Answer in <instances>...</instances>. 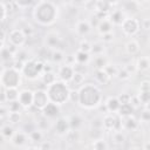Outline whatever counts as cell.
Returning <instances> with one entry per match:
<instances>
[{
	"instance_id": "d4e9b609",
	"label": "cell",
	"mask_w": 150,
	"mask_h": 150,
	"mask_svg": "<svg viewBox=\"0 0 150 150\" xmlns=\"http://www.w3.org/2000/svg\"><path fill=\"white\" fill-rule=\"evenodd\" d=\"M111 5L107 1V0H96L95 1V8L98 13H104V14H108L110 13L111 11Z\"/></svg>"
},
{
	"instance_id": "2e32d148",
	"label": "cell",
	"mask_w": 150,
	"mask_h": 150,
	"mask_svg": "<svg viewBox=\"0 0 150 150\" xmlns=\"http://www.w3.org/2000/svg\"><path fill=\"white\" fill-rule=\"evenodd\" d=\"M108 19L110 20V22H111L114 26H121V23H122L123 20L125 19L124 11H122V9H114V11H110Z\"/></svg>"
},
{
	"instance_id": "6125c7cd",
	"label": "cell",
	"mask_w": 150,
	"mask_h": 150,
	"mask_svg": "<svg viewBox=\"0 0 150 150\" xmlns=\"http://www.w3.org/2000/svg\"><path fill=\"white\" fill-rule=\"evenodd\" d=\"M132 1H135L137 5H142V4H144V2H146L148 0H132Z\"/></svg>"
},
{
	"instance_id": "4dcf8cb0",
	"label": "cell",
	"mask_w": 150,
	"mask_h": 150,
	"mask_svg": "<svg viewBox=\"0 0 150 150\" xmlns=\"http://www.w3.org/2000/svg\"><path fill=\"white\" fill-rule=\"evenodd\" d=\"M75 57V62L76 63H83V64H87L90 60V54L89 53H86V52H81L77 49V52L75 53L74 55Z\"/></svg>"
},
{
	"instance_id": "d6986e66",
	"label": "cell",
	"mask_w": 150,
	"mask_h": 150,
	"mask_svg": "<svg viewBox=\"0 0 150 150\" xmlns=\"http://www.w3.org/2000/svg\"><path fill=\"white\" fill-rule=\"evenodd\" d=\"M104 105H105V108H107L108 112L117 114V111H118V108H120L121 103H120V101H118L117 96H110V97H108V100L105 101Z\"/></svg>"
},
{
	"instance_id": "bcb514c9",
	"label": "cell",
	"mask_w": 150,
	"mask_h": 150,
	"mask_svg": "<svg viewBox=\"0 0 150 150\" xmlns=\"http://www.w3.org/2000/svg\"><path fill=\"white\" fill-rule=\"evenodd\" d=\"M21 104L19 103V101H12V102H8V107H7V110L8 111H20L21 110Z\"/></svg>"
},
{
	"instance_id": "f907efd6",
	"label": "cell",
	"mask_w": 150,
	"mask_h": 150,
	"mask_svg": "<svg viewBox=\"0 0 150 150\" xmlns=\"http://www.w3.org/2000/svg\"><path fill=\"white\" fill-rule=\"evenodd\" d=\"M101 36H102V41H103V42H111V41L114 40V38H115V35H114V33H112V32H109V33L102 34Z\"/></svg>"
},
{
	"instance_id": "cb8c5ba5",
	"label": "cell",
	"mask_w": 150,
	"mask_h": 150,
	"mask_svg": "<svg viewBox=\"0 0 150 150\" xmlns=\"http://www.w3.org/2000/svg\"><path fill=\"white\" fill-rule=\"evenodd\" d=\"M125 141H127V137H125V134L122 131V129L112 130V134H111V142H112L115 145H122Z\"/></svg>"
},
{
	"instance_id": "ee69618b",
	"label": "cell",
	"mask_w": 150,
	"mask_h": 150,
	"mask_svg": "<svg viewBox=\"0 0 150 150\" xmlns=\"http://www.w3.org/2000/svg\"><path fill=\"white\" fill-rule=\"evenodd\" d=\"M138 6H139V5H137L135 1L128 0V1H125V4H124V9H125L127 12H137Z\"/></svg>"
},
{
	"instance_id": "1f68e13d",
	"label": "cell",
	"mask_w": 150,
	"mask_h": 150,
	"mask_svg": "<svg viewBox=\"0 0 150 150\" xmlns=\"http://www.w3.org/2000/svg\"><path fill=\"white\" fill-rule=\"evenodd\" d=\"M104 50H105V47H104L103 42H101V41H97V42H94V43H91L90 54H93L94 56H96V55H103Z\"/></svg>"
},
{
	"instance_id": "9a60e30c",
	"label": "cell",
	"mask_w": 150,
	"mask_h": 150,
	"mask_svg": "<svg viewBox=\"0 0 150 150\" xmlns=\"http://www.w3.org/2000/svg\"><path fill=\"white\" fill-rule=\"evenodd\" d=\"M46 46L47 48L49 49H59L60 47V43H61V39H60V35L55 32H49L47 35H46Z\"/></svg>"
},
{
	"instance_id": "5bb4252c",
	"label": "cell",
	"mask_w": 150,
	"mask_h": 150,
	"mask_svg": "<svg viewBox=\"0 0 150 150\" xmlns=\"http://www.w3.org/2000/svg\"><path fill=\"white\" fill-rule=\"evenodd\" d=\"M139 127V122L135 118L134 115L127 116V117H121V128H123L127 131H135Z\"/></svg>"
},
{
	"instance_id": "be15d7a7",
	"label": "cell",
	"mask_w": 150,
	"mask_h": 150,
	"mask_svg": "<svg viewBox=\"0 0 150 150\" xmlns=\"http://www.w3.org/2000/svg\"><path fill=\"white\" fill-rule=\"evenodd\" d=\"M107 1H108V2H109L111 6H112V5H116V4L118 2V0H107Z\"/></svg>"
},
{
	"instance_id": "c3c4849f",
	"label": "cell",
	"mask_w": 150,
	"mask_h": 150,
	"mask_svg": "<svg viewBox=\"0 0 150 150\" xmlns=\"http://www.w3.org/2000/svg\"><path fill=\"white\" fill-rule=\"evenodd\" d=\"M117 98H118V101H120L121 104H123V103H129V102H130V98H131V95H130V94H127V93H123V94H120V95L117 96Z\"/></svg>"
},
{
	"instance_id": "f1b7e54d",
	"label": "cell",
	"mask_w": 150,
	"mask_h": 150,
	"mask_svg": "<svg viewBox=\"0 0 150 150\" xmlns=\"http://www.w3.org/2000/svg\"><path fill=\"white\" fill-rule=\"evenodd\" d=\"M69 83L73 86V88H79L81 87L83 83H84V74H81V73H77L75 71L71 80L69 81Z\"/></svg>"
},
{
	"instance_id": "6f0895ef",
	"label": "cell",
	"mask_w": 150,
	"mask_h": 150,
	"mask_svg": "<svg viewBox=\"0 0 150 150\" xmlns=\"http://www.w3.org/2000/svg\"><path fill=\"white\" fill-rule=\"evenodd\" d=\"M40 143H41V144H40V145H38V148H39V149H50V148H52V144H50L49 142L41 141Z\"/></svg>"
},
{
	"instance_id": "484cf974",
	"label": "cell",
	"mask_w": 150,
	"mask_h": 150,
	"mask_svg": "<svg viewBox=\"0 0 150 150\" xmlns=\"http://www.w3.org/2000/svg\"><path fill=\"white\" fill-rule=\"evenodd\" d=\"M141 105L149 108V103H150V90H138V94L136 95Z\"/></svg>"
},
{
	"instance_id": "f35d334b",
	"label": "cell",
	"mask_w": 150,
	"mask_h": 150,
	"mask_svg": "<svg viewBox=\"0 0 150 150\" xmlns=\"http://www.w3.org/2000/svg\"><path fill=\"white\" fill-rule=\"evenodd\" d=\"M7 118L11 124H16L21 121V112L20 111H8Z\"/></svg>"
},
{
	"instance_id": "44dd1931",
	"label": "cell",
	"mask_w": 150,
	"mask_h": 150,
	"mask_svg": "<svg viewBox=\"0 0 150 150\" xmlns=\"http://www.w3.org/2000/svg\"><path fill=\"white\" fill-rule=\"evenodd\" d=\"M27 139H28V135L26 132H23V131L14 132V135L11 138L13 145H15V146H23L26 144Z\"/></svg>"
},
{
	"instance_id": "ac0fdd59",
	"label": "cell",
	"mask_w": 150,
	"mask_h": 150,
	"mask_svg": "<svg viewBox=\"0 0 150 150\" xmlns=\"http://www.w3.org/2000/svg\"><path fill=\"white\" fill-rule=\"evenodd\" d=\"M112 27H114V25L110 22V20H109L108 18H104V19H101V20H100V22H98L96 29H97L98 34L102 35V34L112 32Z\"/></svg>"
},
{
	"instance_id": "3957f363",
	"label": "cell",
	"mask_w": 150,
	"mask_h": 150,
	"mask_svg": "<svg viewBox=\"0 0 150 150\" xmlns=\"http://www.w3.org/2000/svg\"><path fill=\"white\" fill-rule=\"evenodd\" d=\"M46 93L48 96V100L57 105H63L69 101V94H70V87L68 83L55 80L53 83L48 84L46 87Z\"/></svg>"
},
{
	"instance_id": "f6af8a7d",
	"label": "cell",
	"mask_w": 150,
	"mask_h": 150,
	"mask_svg": "<svg viewBox=\"0 0 150 150\" xmlns=\"http://www.w3.org/2000/svg\"><path fill=\"white\" fill-rule=\"evenodd\" d=\"M90 48H91V43L88 40H82L79 45V50H81V52H86V53L90 54Z\"/></svg>"
},
{
	"instance_id": "30bf717a",
	"label": "cell",
	"mask_w": 150,
	"mask_h": 150,
	"mask_svg": "<svg viewBox=\"0 0 150 150\" xmlns=\"http://www.w3.org/2000/svg\"><path fill=\"white\" fill-rule=\"evenodd\" d=\"M33 93L34 91L30 89H22L19 91L18 101L23 109H29L33 107Z\"/></svg>"
},
{
	"instance_id": "60d3db41",
	"label": "cell",
	"mask_w": 150,
	"mask_h": 150,
	"mask_svg": "<svg viewBox=\"0 0 150 150\" xmlns=\"http://www.w3.org/2000/svg\"><path fill=\"white\" fill-rule=\"evenodd\" d=\"M13 2L15 4V6L18 8H21V9H25V8H28L30 7L35 0H13Z\"/></svg>"
},
{
	"instance_id": "94428289",
	"label": "cell",
	"mask_w": 150,
	"mask_h": 150,
	"mask_svg": "<svg viewBox=\"0 0 150 150\" xmlns=\"http://www.w3.org/2000/svg\"><path fill=\"white\" fill-rule=\"evenodd\" d=\"M5 141H6V138H5V136L1 134V131H0V145L1 144H4L5 143Z\"/></svg>"
},
{
	"instance_id": "11a10c76",
	"label": "cell",
	"mask_w": 150,
	"mask_h": 150,
	"mask_svg": "<svg viewBox=\"0 0 150 150\" xmlns=\"http://www.w3.org/2000/svg\"><path fill=\"white\" fill-rule=\"evenodd\" d=\"M139 25H141L142 28H144L145 30H148V29L150 28V20H149L148 18H145V19H143L142 22H139Z\"/></svg>"
},
{
	"instance_id": "74e56055",
	"label": "cell",
	"mask_w": 150,
	"mask_h": 150,
	"mask_svg": "<svg viewBox=\"0 0 150 150\" xmlns=\"http://www.w3.org/2000/svg\"><path fill=\"white\" fill-rule=\"evenodd\" d=\"M107 63H108V60L105 59L104 55H96V56L94 57V66H95V69H103Z\"/></svg>"
},
{
	"instance_id": "f546056e",
	"label": "cell",
	"mask_w": 150,
	"mask_h": 150,
	"mask_svg": "<svg viewBox=\"0 0 150 150\" xmlns=\"http://www.w3.org/2000/svg\"><path fill=\"white\" fill-rule=\"evenodd\" d=\"M4 91H5L6 102H12V101L18 100V96H19V89L18 88H6V89H4Z\"/></svg>"
},
{
	"instance_id": "4316f807",
	"label": "cell",
	"mask_w": 150,
	"mask_h": 150,
	"mask_svg": "<svg viewBox=\"0 0 150 150\" xmlns=\"http://www.w3.org/2000/svg\"><path fill=\"white\" fill-rule=\"evenodd\" d=\"M40 79H41L42 83L47 87L48 84H50V83H53L55 80H57V75H56L53 70H49V71H43V73L41 74V76H40Z\"/></svg>"
},
{
	"instance_id": "9c48e42d",
	"label": "cell",
	"mask_w": 150,
	"mask_h": 150,
	"mask_svg": "<svg viewBox=\"0 0 150 150\" xmlns=\"http://www.w3.org/2000/svg\"><path fill=\"white\" fill-rule=\"evenodd\" d=\"M49 102L46 89H36L33 93V107L38 110H41Z\"/></svg>"
},
{
	"instance_id": "f5cc1de1",
	"label": "cell",
	"mask_w": 150,
	"mask_h": 150,
	"mask_svg": "<svg viewBox=\"0 0 150 150\" xmlns=\"http://www.w3.org/2000/svg\"><path fill=\"white\" fill-rule=\"evenodd\" d=\"M138 90H150V82H149V80L141 81V84H139Z\"/></svg>"
},
{
	"instance_id": "8992f818",
	"label": "cell",
	"mask_w": 150,
	"mask_h": 150,
	"mask_svg": "<svg viewBox=\"0 0 150 150\" xmlns=\"http://www.w3.org/2000/svg\"><path fill=\"white\" fill-rule=\"evenodd\" d=\"M120 27L124 35L134 36L139 32L141 25H139V21L135 16H125V19L123 20V22L121 23Z\"/></svg>"
},
{
	"instance_id": "816d5d0a",
	"label": "cell",
	"mask_w": 150,
	"mask_h": 150,
	"mask_svg": "<svg viewBox=\"0 0 150 150\" xmlns=\"http://www.w3.org/2000/svg\"><path fill=\"white\" fill-rule=\"evenodd\" d=\"M100 20H101V19H100L97 15H93L88 22H89L90 27H94V28H96V27H97V25H98V22H100Z\"/></svg>"
},
{
	"instance_id": "8fae6325",
	"label": "cell",
	"mask_w": 150,
	"mask_h": 150,
	"mask_svg": "<svg viewBox=\"0 0 150 150\" xmlns=\"http://www.w3.org/2000/svg\"><path fill=\"white\" fill-rule=\"evenodd\" d=\"M74 73L75 71H74L73 66L64 63V64L60 66L59 69H57V79L63 81V82H66V83H69V81L71 80Z\"/></svg>"
},
{
	"instance_id": "91938a15",
	"label": "cell",
	"mask_w": 150,
	"mask_h": 150,
	"mask_svg": "<svg viewBox=\"0 0 150 150\" xmlns=\"http://www.w3.org/2000/svg\"><path fill=\"white\" fill-rule=\"evenodd\" d=\"M6 102V97H5V91L2 90L0 93V103H5Z\"/></svg>"
},
{
	"instance_id": "e7e4bbea",
	"label": "cell",
	"mask_w": 150,
	"mask_h": 150,
	"mask_svg": "<svg viewBox=\"0 0 150 150\" xmlns=\"http://www.w3.org/2000/svg\"><path fill=\"white\" fill-rule=\"evenodd\" d=\"M1 70H2V68H1V66H0V74H1Z\"/></svg>"
},
{
	"instance_id": "836d02e7",
	"label": "cell",
	"mask_w": 150,
	"mask_h": 150,
	"mask_svg": "<svg viewBox=\"0 0 150 150\" xmlns=\"http://www.w3.org/2000/svg\"><path fill=\"white\" fill-rule=\"evenodd\" d=\"M83 123V120L80 115H73L69 120V125H70V129L73 130H79V128L82 125Z\"/></svg>"
},
{
	"instance_id": "d590c367",
	"label": "cell",
	"mask_w": 150,
	"mask_h": 150,
	"mask_svg": "<svg viewBox=\"0 0 150 150\" xmlns=\"http://www.w3.org/2000/svg\"><path fill=\"white\" fill-rule=\"evenodd\" d=\"M50 59L53 62L55 63H60L62 61H64V54L61 49H53L50 53Z\"/></svg>"
},
{
	"instance_id": "ab89813d",
	"label": "cell",
	"mask_w": 150,
	"mask_h": 150,
	"mask_svg": "<svg viewBox=\"0 0 150 150\" xmlns=\"http://www.w3.org/2000/svg\"><path fill=\"white\" fill-rule=\"evenodd\" d=\"M1 134L5 136V138H12V136L14 135V128L12 127V125H9V124H5V125H2V128H1Z\"/></svg>"
},
{
	"instance_id": "b9f144b4",
	"label": "cell",
	"mask_w": 150,
	"mask_h": 150,
	"mask_svg": "<svg viewBox=\"0 0 150 150\" xmlns=\"http://www.w3.org/2000/svg\"><path fill=\"white\" fill-rule=\"evenodd\" d=\"M116 76L121 80V81H127V80H129L130 77H131V74L123 67V68H120L118 70H117V74H116Z\"/></svg>"
},
{
	"instance_id": "7bdbcfd3",
	"label": "cell",
	"mask_w": 150,
	"mask_h": 150,
	"mask_svg": "<svg viewBox=\"0 0 150 150\" xmlns=\"http://www.w3.org/2000/svg\"><path fill=\"white\" fill-rule=\"evenodd\" d=\"M105 71H107V74L110 76V77H114V76H116V74H117V70H118V68L115 66V64H110V63H107L105 66H104V68H103Z\"/></svg>"
},
{
	"instance_id": "7c38bea8",
	"label": "cell",
	"mask_w": 150,
	"mask_h": 150,
	"mask_svg": "<svg viewBox=\"0 0 150 150\" xmlns=\"http://www.w3.org/2000/svg\"><path fill=\"white\" fill-rule=\"evenodd\" d=\"M40 111H41L42 116L46 118H56L60 115V105L49 101Z\"/></svg>"
},
{
	"instance_id": "d6a6232c",
	"label": "cell",
	"mask_w": 150,
	"mask_h": 150,
	"mask_svg": "<svg viewBox=\"0 0 150 150\" xmlns=\"http://www.w3.org/2000/svg\"><path fill=\"white\" fill-rule=\"evenodd\" d=\"M28 138L33 143H40L41 141H43V132L41 129H34L28 134Z\"/></svg>"
},
{
	"instance_id": "4fadbf2b",
	"label": "cell",
	"mask_w": 150,
	"mask_h": 150,
	"mask_svg": "<svg viewBox=\"0 0 150 150\" xmlns=\"http://www.w3.org/2000/svg\"><path fill=\"white\" fill-rule=\"evenodd\" d=\"M54 130L57 135L60 136H64L69 130H70V125H69V120L66 117H57L55 123H54Z\"/></svg>"
},
{
	"instance_id": "7dc6e473",
	"label": "cell",
	"mask_w": 150,
	"mask_h": 150,
	"mask_svg": "<svg viewBox=\"0 0 150 150\" xmlns=\"http://www.w3.org/2000/svg\"><path fill=\"white\" fill-rule=\"evenodd\" d=\"M143 111L141 112V117H139V121L143 122V123H148L150 121V111H149V108H145L143 107Z\"/></svg>"
},
{
	"instance_id": "6da1fadb",
	"label": "cell",
	"mask_w": 150,
	"mask_h": 150,
	"mask_svg": "<svg viewBox=\"0 0 150 150\" xmlns=\"http://www.w3.org/2000/svg\"><path fill=\"white\" fill-rule=\"evenodd\" d=\"M102 90L94 83H83L77 89V104L83 109H97L102 104Z\"/></svg>"
},
{
	"instance_id": "ffe728a7",
	"label": "cell",
	"mask_w": 150,
	"mask_h": 150,
	"mask_svg": "<svg viewBox=\"0 0 150 150\" xmlns=\"http://www.w3.org/2000/svg\"><path fill=\"white\" fill-rule=\"evenodd\" d=\"M135 111H136V108L129 102V103H123V104L120 105L118 111H117V115L120 117H127V116L134 115Z\"/></svg>"
},
{
	"instance_id": "83f0119b",
	"label": "cell",
	"mask_w": 150,
	"mask_h": 150,
	"mask_svg": "<svg viewBox=\"0 0 150 150\" xmlns=\"http://www.w3.org/2000/svg\"><path fill=\"white\" fill-rule=\"evenodd\" d=\"M90 25L87 20H80L77 23H76V32L80 34V35H86L90 32Z\"/></svg>"
},
{
	"instance_id": "603a6c76",
	"label": "cell",
	"mask_w": 150,
	"mask_h": 150,
	"mask_svg": "<svg viewBox=\"0 0 150 150\" xmlns=\"http://www.w3.org/2000/svg\"><path fill=\"white\" fill-rule=\"evenodd\" d=\"M95 80L97 83L100 84H108L109 81L111 80V77L107 74V71L104 69H96L95 70Z\"/></svg>"
},
{
	"instance_id": "ba28073f",
	"label": "cell",
	"mask_w": 150,
	"mask_h": 150,
	"mask_svg": "<svg viewBox=\"0 0 150 150\" xmlns=\"http://www.w3.org/2000/svg\"><path fill=\"white\" fill-rule=\"evenodd\" d=\"M7 39H8V43L12 45V46H15L16 48H20L25 45L26 40H27V36L26 34L22 32L21 28H13L8 35H7Z\"/></svg>"
},
{
	"instance_id": "e0dca14e",
	"label": "cell",
	"mask_w": 150,
	"mask_h": 150,
	"mask_svg": "<svg viewBox=\"0 0 150 150\" xmlns=\"http://www.w3.org/2000/svg\"><path fill=\"white\" fill-rule=\"evenodd\" d=\"M124 49H125V53H127L128 55L135 56V55H137V54L139 53V50H141V45H139V42H138L137 40L131 39V40H129V41L124 45Z\"/></svg>"
},
{
	"instance_id": "681fc988",
	"label": "cell",
	"mask_w": 150,
	"mask_h": 150,
	"mask_svg": "<svg viewBox=\"0 0 150 150\" xmlns=\"http://www.w3.org/2000/svg\"><path fill=\"white\" fill-rule=\"evenodd\" d=\"M6 16H7V7L2 1H0V22H2L6 19Z\"/></svg>"
},
{
	"instance_id": "7a4b0ae2",
	"label": "cell",
	"mask_w": 150,
	"mask_h": 150,
	"mask_svg": "<svg viewBox=\"0 0 150 150\" xmlns=\"http://www.w3.org/2000/svg\"><path fill=\"white\" fill-rule=\"evenodd\" d=\"M34 21L40 26H52L59 18V7L54 1L40 0L35 4L32 12Z\"/></svg>"
},
{
	"instance_id": "277c9868",
	"label": "cell",
	"mask_w": 150,
	"mask_h": 150,
	"mask_svg": "<svg viewBox=\"0 0 150 150\" xmlns=\"http://www.w3.org/2000/svg\"><path fill=\"white\" fill-rule=\"evenodd\" d=\"M21 77L22 74L20 70L13 68L12 66L2 68L0 74V86L6 88H19L21 86Z\"/></svg>"
},
{
	"instance_id": "e575fe53",
	"label": "cell",
	"mask_w": 150,
	"mask_h": 150,
	"mask_svg": "<svg viewBox=\"0 0 150 150\" xmlns=\"http://www.w3.org/2000/svg\"><path fill=\"white\" fill-rule=\"evenodd\" d=\"M91 148L95 150H107L109 148L107 141H104L103 138H95L91 143Z\"/></svg>"
},
{
	"instance_id": "9f6ffc18",
	"label": "cell",
	"mask_w": 150,
	"mask_h": 150,
	"mask_svg": "<svg viewBox=\"0 0 150 150\" xmlns=\"http://www.w3.org/2000/svg\"><path fill=\"white\" fill-rule=\"evenodd\" d=\"M71 2H73V5H75V6L82 7V6L87 5V4L89 2V0H71Z\"/></svg>"
},
{
	"instance_id": "8d00e7d4",
	"label": "cell",
	"mask_w": 150,
	"mask_h": 150,
	"mask_svg": "<svg viewBox=\"0 0 150 150\" xmlns=\"http://www.w3.org/2000/svg\"><path fill=\"white\" fill-rule=\"evenodd\" d=\"M14 54L11 52V49L8 47H4L0 50V61L2 62H7V61H12L13 60Z\"/></svg>"
},
{
	"instance_id": "db71d44e",
	"label": "cell",
	"mask_w": 150,
	"mask_h": 150,
	"mask_svg": "<svg viewBox=\"0 0 150 150\" xmlns=\"http://www.w3.org/2000/svg\"><path fill=\"white\" fill-rule=\"evenodd\" d=\"M69 101H73L75 103H77V90H71L70 89V94H69Z\"/></svg>"
},
{
	"instance_id": "7402d4cb",
	"label": "cell",
	"mask_w": 150,
	"mask_h": 150,
	"mask_svg": "<svg viewBox=\"0 0 150 150\" xmlns=\"http://www.w3.org/2000/svg\"><path fill=\"white\" fill-rule=\"evenodd\" d=\"M135 67H136V70L137 71H146L150 67V60H149V56L148 55H142L137 59L136 63H135Z\"/></svg>"
},
{
	"instance_id": "52a82bcc",
	"label": "cell",
	"mask_w": 150,
	"mask_h": 150,
	"mask_svg": "<svg viewBox=\"0 0 150 150\" xmlns=\"http://www.w3.org/2000/svg\"><path fill=\"white\" fill-rule=\"evenodd\" d=\"M102 128L107 131L122 129L121 128V117L116 116V114H112V112H105V115L102 118Z\"/></svg>"
},
{
	"instance_id": "680465c9",
	"label": "cell",
	"mask_w": 150,
	"mask_h": 150,
	"mask_svg": "<svg viewBox=\"0 0 150 150\" xmlns=\"http://www.w3.org/2000/svg\"><path fill=\"white\" fill-rule=\"evenodd\" d=\"M5 47V33L4 30H0V50Z\"/></svg>"
},
{
	"instance_id": "5b68a950",
	"label": "cell",
	"mask_w": 150,
	"mask_h": 150,
	"mask_svg": "<svg viewBox=\"0 0 150 150\" xmlns=\"http://www.w3.org/2000/svg\"><path fill=\"white\" fill-rule=\"evenodd\" d=\"M43 64L45 62L41 60H35V59H28L25 61L23 67L21 69V74L25 79L35 81L40 79L41 74L43 73Z\"/></svg>"
}]
</instances>
